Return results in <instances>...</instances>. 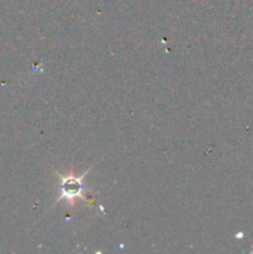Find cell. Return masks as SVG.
<instances>
[{
	"label": "cell",
	"instance_id": "cell-1",
	"mask_svg": "<svg viewBox=\"0 0 253 254\" xmlns=\"http://www.w3.org/2000/svg\"><path fill=\"white\" fill-rule=\"evenodd\" d=\"M89 171H91V169L84 171L81 176H77L73 173V170L69 171L67 175H61V174L57 173V176L61 181V185H60V196L56 198L55 203L64 200L66 202L69 203L71 207H73L74 201L77 198H82V200L87 201V197L83 195V192L88 191V189L83 185V180L88 175Z\"/></svg>",
	"mask_w": 253,
	"mask_h": 254
}]
</instances>
